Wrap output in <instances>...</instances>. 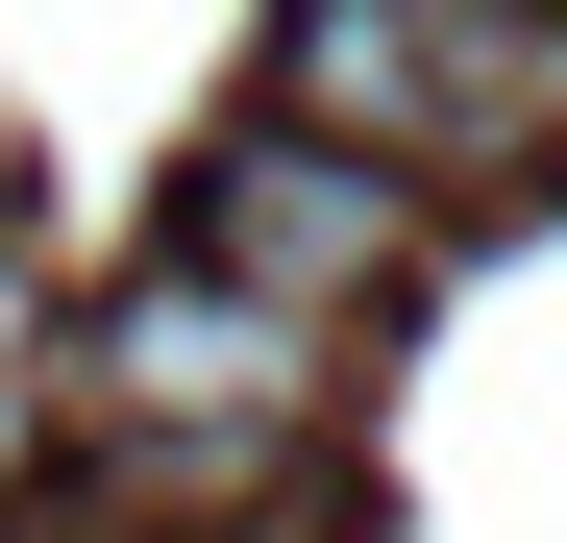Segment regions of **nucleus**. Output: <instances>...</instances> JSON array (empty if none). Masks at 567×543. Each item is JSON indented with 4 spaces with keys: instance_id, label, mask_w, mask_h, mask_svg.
Listing matches in <instances>:
<instances>
[{
    "instance_id": "5",
    "label": "nucleus",
    "mask_w": 567,
    "mask_h": 543,
    "mask_svg": "<svg viewBox=\"0 0 567 543\" xmlns=\"http://www.w3.org/2000/svg\"><path fill=\"white\" fill-rule=\"evenodd\" d=\"M100 543H124V519H100Z\"/></svg>"
},
{
    "instance_id": "1",
    "label": "nucleus",
    "mask_w": 567,
    "mask_h": 543,
    "mask_svg": "<svg viewBox=\"0 0 567 543\" xmlns=\"http://www.w3.org/2000/svg\"><path fill=\"white\" fill-rule=\"evenodd\" d=\"M271 124L346 173H567V25L543 0H297Z\"/></svg>"
},
{
    "instance_id": "4",
    "label": "nucleus",
    "mask_w": 567,
    "mask_h": 543,
    "mask_svg": "<svg viewBox=\"0 0 567 543\" xmlns=\"http://www.w3.org/2000/svg\"><path fill=\"white\" fill-rule=\"evenodd\" d=\"M543 25H567V0H543Z\"/></svg>"
},
{
    "instance_id": "2",
    "label": "nucleus",
    "mask_w": 567,
    "mask_h": 543,
    "mask_svg": "<svg viewBox=\"0 0 567 543\" xmlns=\"http://www.w3.org/2000/svg\"><path fill=\"white\" fill-rule=\"evenodd\" d=\"M223 272V297H271V321H395L420 272H444V198L420 173H346V148H297V124H247V148H198V223H173Z\"/></svg>"
},
{
    "instance_id": "3",
    "label": "nucleus",
    "mask_w": 567,
    "mask_h": 543,
    "mask_svg": "<svg viewBox=\"0 0 567 543\" xmlns=\"http://www.w3.org/2000/svg\"><path fill=\"white\" fill-rule=\"evenodd\" d=\"M74 396H100V444H321L346 346L271 321V297H223V272L173 247V272H124V297L74 321Z\"/></svg>"
}]
</instances>
